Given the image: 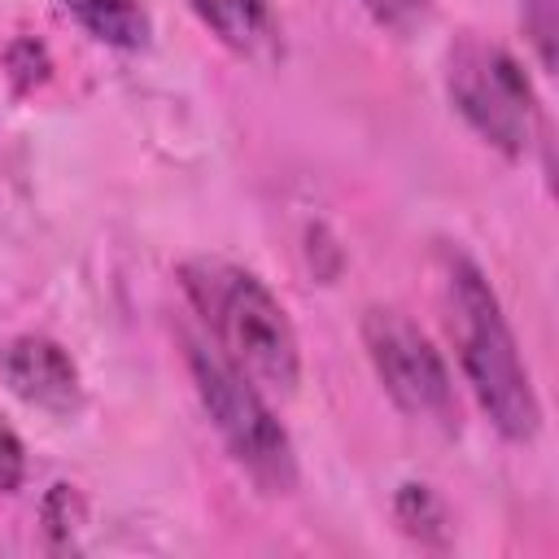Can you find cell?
I'll return each mask as SVG.
<instances>
[{
	"mask_svg": "<svg viewBox=\"0 0 559 559\" xmlns=\"http://www.w3.org/2000/svg\"><path fill=\"white\" fill-rule=\"evenodd\" d=\"M179 288L214 336V349L258 389L293 393L301 380V345L280 297L227 258H188Z\"/></svg>",
	"mask_w": 559,
	"mask_h": 559,
	"instance_id": "cell-1",
	"label": "cell"
},
{
	"mask_svg": "<svg viewBox=\"0 0 559 559\" xmlns=\"http://www.w3.org/2000/svg\"><path fill=\"white\" fill-rule=\"evenodd\" d=\"M441 275H445L450 336L459 345V362L480 411L507 441H533L542 428V406L528 367L515 349L511 323L498 306V293L489 288L485 271L454 245L441 249Z\"/></svg>",
	"mask_w": 559,
	"mask_h": 559,
	"instance_id": "cell-2",
	"label": "cell"
},
{
	"mask_svg": "<svg viewBox=\"0 0 559 559\" xmlns=\"http://www.w3.org/2000/svg\"><path fill=\"white\" fill-rule=\"evenodd\" d=\"M188 367L197 380V397L214 432L231 450V459L266 493H288L297 485V450H293L288 428L266 406L262 389L245 371H236L214 345L192 341V336H188Z\"/></svg>",
	"mask_w": 559,
	"mask_h": 559,
	"instance_id": "cell-3",
	"label": "cell"
},
{
	"mask_svg": "<svg viewBox=\"0 0 559 559\" xmlns=\"http://www.w3.org/2000/svg\"><path fill=\"white\" fill-rule=\"evenodd\" d=\"M445 92L463 122L502 157H524L542 135V109L520 61L463 31L445 52Z\"/></svg>",
	"mask_w": 559,
	"mask_h": 559,
	"instance_id": "cell-4",
	"label": "cell"
},
{
	"mask_svg": "<svg viewBox=\"0 0 559 559\" xmlns=\"http://www.w3.org/2000/svg\"><path fill=\"white\" fill-rule=\"evenodd\" d=\"M367 358L393 397V406L437 432L459 428V397L454 380L445 371V358L432 349V341L402 314V310H367L362 319Z\"/></svg>",
	"mask_w": 559,
	"mask_h": 559,
	"instance_id": "cell-5",
	"label": "cell"
},
{
	"mask_svg": "<svg viewBox=\"0 0 559 559\" xmlns=\"http://www.w3.org/2000/svg\"><path fill=\"white\" fill-rule=\"evenodd\" d=\"M0 371L9 380V389L48 411V415H74L83 406V380H79V367L74 358L48 341V336H17L4 358H0Z\"/></svg>",
	"mask_w": 559,
	"mask_h": 559,
	"instance_id": "cell-6",
	"label": "cell"
},
{
	"mask_svg": "<svg viewBox=\"0 0 559 559\" xmlns=\"http://www.w3.org/2000/svg\"><path fill=\"white\" fill-rule=\"evenodd\" d=\"M188 9L240 61L275 66L284 57V26H280L271 0H188Z\"/></svg>",
	"mask_w": 559,
	"mask_h": 559,
	"instance_id": "cell-7",
	"label": "cell"
},
{
	"mask_svg": "<svg viewBox=\"0 0 559 559\" xmlns=\"http://www.w3.org/2000/svg\"><path fill=\"white\" fill-rule=\"evenodd\" d=\"M70 22H79L92 39L109 48H144L153 35L148 0H57Z\"/></svg>",
	"mask_w": 559,
	"mask_h": 559,
	"instance_id": "cell-8",
	"label": "cell"
},
{
	"mask_svg": "<svg viewBox=\"0 0 559 559\" xmlns=\"http://www.w3.org/2000/svg\"><path fill=\"white\" fill-rule=\"evenodd\" d=\"M393 507H397V520L406 524L411 537H419V542H441V533H445V507L432 498L428 485H402Z\"/></svg>",
	"mask_w": 559,
	"mask_h": 559,
	"instance_id": "cell-9",
	"label": "cell"
},
{
	"mask_svg": "<svg viewBox=\"0 0 559 559\" xmlns=\"http://www.w3.org/2000/svg\"><path fill=\"white\" fill-rule=\"evenodd\" d=\"M376 26H384L389 35H411L415 26H424L428 17V0H358Z\"/></svg>",
	"mask_w": 559,
	"mask_h": 559,
	"instance_id": "cell-10",
	"label": "cell"
},
{
	"mask_svg": "<svg viewBox=\"0 0 559 559\" xmlns=\"http://www.w3.org/2000/svg\"><path fill=\"white\" fill-rule=\"evenodd\" d=\"M524 26L533 31L542 70H555V0H524Z\"/></svg>",
	"mask_w": 559,
	"mask_h": 559,
	"instance_id": "cell-11",
	"label": "cell"
},
{
	"mask_svg": "<svg viewBox=\"0 0 559 559\" xmlns=\"http://www.w3.org/2000/svg\"><path fill=\"white\" fill-rule=\"evenodd\" d=\"M22 472H26L22 441H17V432L0 419V493H13V489L22 485Z\"/></svg>",
	"mask_w": 559,
	"mask_h": 559,
	"instance_id": "cell-12",
	"label": "cell"
}]
</instances>
